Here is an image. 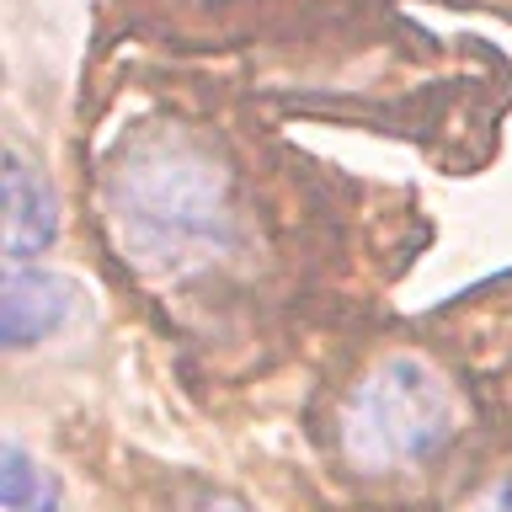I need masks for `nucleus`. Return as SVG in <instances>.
<instances>
[{
	"label": "nucleus",
	"mask_w": 512,
	"mask_h": 512,
	"mask_svg": "<svg viewBox=\"0 0 512 512\" xmlns=\"http://www.w3.org/2000/svg\"><path fill=\"white\" fill-rule=\"evenodd\" d=\"M0 507L6 512H59V486L27 459L22 443L0 448Z\"/></svg>",
	"instance_id": "4"
},
{
	"label": "nucleus",
	"mask_w": 512,
	"mask_h": 512,
	"mask_svg": "<svg viewBox=\"0 0 512 512\" xmlns=\"http://www.w3.org/2000/svg\"><path fill=\"white\" fill-rule=\"evenodd\" d=\"M448 438H454V406L443 384L411 358L384 363L347 406V454L363 470L432 459Z\"/></svg>",
	"instance_id": "1"
},
{
	"label": "nucleus",
	"mask_w": 512,
	"mask_h": 512,
	"mask_svg": "<svg viewBox=\"0 0 512 512\" xmlns=\"http://www.w3.org/2000/svg\"><path fill=\"white\" fill-rule=\"evenodd\" d=\"M59 240V198L43 176L27 171L22 155H6V256L11 267H27Z\"/></svg>",
	"instance_id": "3"
},
{
	"label": "nucleus",
	"mask_w": 512,
	"mask_h": 512,
	"mask_svg": "<svg viewBox=\"0 0 512 512\" xmlns=\"http://www.w3.org/2000/svg\"><path fill=\"white\" fill-rule=\"evenodd\" d=\"M80 288L64 272L48 267H11L0 283V342L6 347H32L54 336L64 320L75 315Z\"/></svg>",
	"instance_id": "2"
},
{
	"label": "nucleus",
	"mask_w": 512,
	"mask_h": 512,
	"mask_svg": "<svg viewBox=\"0 0 512 512\" xmlns=\"http://www.w3.org/2000/svg\"><path fill=\"white\" fill-rule=\"evenodd\" d=\"M182 512H251V507L235 502V496H198V502H187Z\"/></svg>",
	"instance_id": "5"
}]
</instances>
